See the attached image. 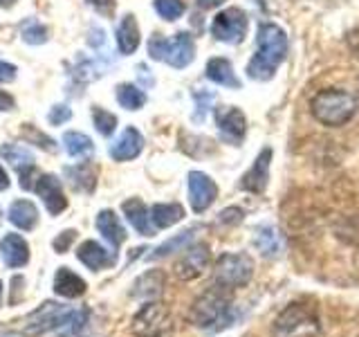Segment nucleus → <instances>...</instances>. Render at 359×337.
<instances>
[{
	"instance_id": "1",
	"label": "nucleus",
	"mask_w": 359,
	"mask_h": 337,
	"mask_svg": "<svg viewBox=\"0 0 359 337\" xmlns=\"http://www.w3.org/2000/svg\"><path fill=\"white\" fill-rule=\"evenodd\" d=\"M287 54V37L285 32L280 29L274 22H263L258 27V37H256V54L254 59L247 65V74L256 81H267L272 79L276 67L283 63Z\"/></svg>"
},
{
	"instance_id": "2",
	"label": "nucleus",
	"mask_w": 359,
	"mask_h": 337,
	"mask_svg": "<svg viewBox=\"0 0 359 337\" xmlns=\"http://www.w3.org/2000/svg\"><path fill=\"white\" fill-rule=\"evenodd\" d=\"M229 312H231L229 288L213 286L194 301V306L189 310V319L196 329L220 331L224 326H229Z\"/></svg>"
},
{
	"instance_id": "3",
	"label": "nucleus",
	"mask_w": 359,
	"mask_h": 337,
	"mask_svg": "<svg viewBox=\"0 0 359 337\" xmlns=\"http://www.w3.org/2000/svg\"><path fill=\"white\" fill-rule=\"evenodd\" d=\"M310 110H312V117L319 124L337 128L353 119V115L357 112V101L351 93H346V90L328 88L312 97Z\"/></svg>"
},
{
	"instance_id": "4",
	"label": "nucleus",
	"mask_w": 359,
	"mask_h": 337,
	"mask_svg": "<svg viewBox=\"0 0 359 337\" xmlns=\"http://www.w3.org/2000/svg\"><path fill=\"white\" fill-rule=\"evenodd\" d=\"M321 319L308 303L294 301L278 312L272 326V337H319Z\"/></svg>"
},
{
	"instance_id": "5",
	"label": "nucleus",
	"mask_w": 359,
	"mask_h": 337,
	"mask_svg": "<svg viewBox=\"0 0 359 337\" xmlns=\"http://www.w3.org/2000/svg\"><path fill=\"white\" fill-rule=\"evenodd\" d=\"M149 54L155 61H164L171 67L182 70L187 67L196 56V43L191 39V34L180 32L173 39H162V37H153L149 41Z\"/></svg>"
},
{
	"instance_id": "6",
	"label": "nucleus",
	"mask_w": 359,
	"mask_h": 337,
	"mask_svg": "<svg viewBox=\"0 0 359 337\" xmlns=\"http://www.w3.org/2000/svg\"><path fill=\"white\" fill-rule=\"evenodd\" d=\"M254 275V261L252 256L247 254H236L227 252L222 254L216 261V270H213V279H216V286L222 288H245L252 281Z\"/></svg>"
},
{
	"instance_id": "7",
	"label": "nucleus",
	"mask_w": 359,
	"mask_h": 337,
	"mask_svg": "<svg viewBox=\"0 0 359 337\" xmlns=\"http://www.w3.org/2000/svg\"><path fill=\"white\" fill-rule=\"evenodd\" d=\"M173 329L171 310L162 301H149L133 317L130 331L137 337H164Z\"/></svg>"
},
{
	"instance_id": "8",
	"label": "nucleus",
	"mask_w": 359,
	"mask_h": 337,
	"mask_svg": "<svg viewBox=\"0 0 359 337\" xmlns=\"http://www.w3.org/2000/svg\"><path fill=\"white\" fill-rule=\"evenodd\" d=\"M211 34L220 43H229V45L241 43L245 39V34H247L245 11L238 9V7H229V9L220 11V14L211 22Z\"/></svg>"
},
{
	"instance_id": "9",
	"label": "nucleus",
	"mask_w": 359,
	"mask_h": 337,
	"mask_svg": "<svg viewBox=\"0 0 359 337\" xmlns=\"http://www.w3.org/2000/svg\"><path fill=\"white\" fill-rule=\"evenodd\" d=\"M184 254L177 258V263H175V275L177 279H182V281H194L198 279L202 272L207 270L209 265V245L207 243H196V245H189L182 250Z\"/></svg>"
},
{
	"instance_id": "10",
	"label": "nucleus",
	"mask_w": 359,
	"mask_h": 337,
	"mask_svg": "<svg viewBox=\"0 0 359 337\" xmlns=\"http://www.w3.org/2000/svg\"><path fill=\"white\" fill-rule=\"evenodd\" d=\"M70 315V308L61 303L45 301L41 308H36L27 319V335H41L48 331H56L63 324V319Z\"/></svg>"
},
{
	"instance_id": "11",
	"label": "nucleus",
	"mask_w": 359,
	"mask_h": 337,
	"mask_svg": "<svg viewBox=\"0 0 359 337\" xmlns=\"http://www.w3.org/2000/svg\"><path fill=\"white\" fill-rule=\"evenodd\" d=\"M216 196H218V187L207 173H202V171L189 173V202H191V209L196 213L207 211L213 205Z\"/></svg>"
},
{
	"instance_id": "12",
	"label": "nucleus",
	"mask_w": 359,
	"mask_h": 337,
	"mask_svg": "<svg viewBox=\"0 0 359 337\" xmlns=\"http://www.w3.org/2000/svg\"><path fill=\"white\" fill-rule=\"evenodd\" d=\"M216 124L218 131L222 135V140H227L229 144H241L247 131V119L243 115V110L236 106H224L216 110Z\"/></svg>"
},
{
	"instance_id": "13",
	"label": "nucleus",
	"mask_w": 359,
	"mask_h": 337,
	"mask_svg": "<svg viewBox=\"0 0 359 337\" xmlns=\"http://www.w3.org/2000/svg\"><path fill=\"white\" fill-rule=\"evenodd\" d=\"M0 153H3L5 160L20 173V187L32 189L29 176L34 173V153L27 146H20V144H5L3 149H0Z\"/></svg>"
},
{
	"instance_id": "14",
	"label": "nucleus",
	"mask_w": 359,
	"mask_h": 337,
	"mask_svg": "<svg viewBox=\"0 0 359 337\" xmlns=\"http://www.w3.org/2000/svg\"><path fill=\"white\" fill-rule=\"evenodd\" d=\"M269 162H272V149H263L258 153L256 162L252 164V168L243 176V183L241 187L250 194H263L265 187H267V180H269Z\"/></svg>"
},
{
	"instance_id": "15",
	"label": "nucleus",
	"mask_w": 359,
	"mask_h": 337,
	"mask_svg": "<svg viewBox=\"0 0 359 337\" xmlns=\"http://www.w3.org/2000/svg\"><path fill=\"white\" fill-rule=\"evenodd\" d=\"M36 194L43 198L45 207H48V211L52 213V216H56V213H61L65 207H67V200L63 196V187H61V180L48 173V176H41L39 183H36Z\"/></svg>"
},
{
	"instance_id": "16",
	"label": "nucleus",
	"mask_w": 359,
	"mask_h": 337,
	"mask_svg": "<svg viewBox=\"0 0 359 337\" xmlns=\"http://www.w3.org/2000/svg\"><path fill=\"white\" fill-rule=\"evenodd\" d=\"M142 149H144L142 133L137 128H133V126H126L119 138L112 142L110 155H112V160L126 162V160H133V157H137L142 153Z\"/></svg>"
},
{
	"instance_id": "17",
	"label": "nucleus",
	"mask_w": 359,
	"mask_h": 337,
	"mask_svg": "<svg viewBox=\"0 0 359 337\" xmlns=\"http://www.w3.org/2000/svg\"><path fill=\"white\" fill-rule=\"evenodd\" d=\"M0 256L7 267H22L29 261V247L25 239L18 234H7L3 241H0Z\"/></svg>"
},
{
	"instance_id": "18",
	"label": "nucleus",
	"mask_w": 359,
	"mask_h": 337,
	"mask_svg": "<svg viewBox=\"0 0 359 337\" xmlns=\"http://www.w3.org/2000/svg\"><path fill=\"white\" fill-rule=\"evenodd\" d=\"M76 258L88 270H93V272H99V270L110 267L112 263H115V254L108 252L106 247H101L97 241H86L81 247H79Z\"/></svg>"
},
{
	"instance_id": "19",
	"label": "nucleus",
	"mask_w": 359,
	"mask_h": 337,
	"mask_svg": "<svg viewBox=\"0 0 359 337\" xmlns=\"http://www.w3.org/2000/svg\"><path fill=\"white\" fill-rule=\"evenodd\" d=\"M121 211H123V216H126V220L133 225L135 230H137V234H142V236H153L155 234V225L151 220V213H149V209H146V205L142 200H137V198L126 200V202H123Z\"/></svg>"
},
{
	"instance_id": "20",
	"label": "nucleus",
	"mask_w": 359,
	"mask_h": 337,
	"mask_svg": "<svg viewBox=\"0 0 359 337\" xmlns=\"http://www.w3.org/2000/svg\"><path fill=\"white\" fill-rule=\"evenodd\" d=\"M88 284L79 277L76 272H72L70 267H59V272L54 277V292L63 299H79L86 292Z\"/></svg>"
},
{
	"instance_id": "21",
	"label": "nucleus",
	"mask_w": 359,
	"mask_h": 337,
	"mask_svg": "<svg viewBox=\"0 0 359 337\" xmlns=\"http://www.w3.org/2000/svg\"><path fill=\"white\" fill-rule=\"evenodd\" d=\"M97 230H99V234L104 236V239L112 247H119L123 241H126V230H123V225L119 223L117 213L110 211V209L99 211V216H97Z\"/></svg>"
},
{
	"instance_id": "22",
	"label": "nucleus",
	"mask_w": 359,
	"mask_h": 337,
	"mask_svg": "<svg viewBox=\"0 0 359 337\" xmlns=\"http://www.w3.org/2000/svg\"><path fill=\"white\" fill-rule=\"evenodd\" d=\"M164 292V275L160 270H149L133 284L130 295L140 299H157Z\"/></svg>"
},
{
	"instance_id": "23",
	"label": "nucleus",
	"mask_w": 359,
	"mask_h": 337,
	"mask_svg": "<svg viewBox=\"0 0 359 337\" xmlns=\"http://www.w3.org/2000/svg\"><path fill=\"white\" fill-rule=\"evenodd\" d=\"M207 79H211V81L218 86H227L236 90L241 88V79L236 77L233 65L227 59H222V56H216V59H211L207 63Z\"/></svg>"
},
{
	"instance_id": "24",
	"label": "nucleus",
	"mask_w": 359,
	"mask_h": 337,
	"mask_svg": "<svg viewBox=\"0 0 359 337\" xmlns=\"http://www.w3.org/2000/svg\"><path fill=\"white\" fill-rule=\"evenodd\" d=\"M117 45H119V52L121 54H133L137 50L140 45V27H137V20H135L133 14H126L121 18L119 27H117Z\"/></svg>"
},
{
	"instance_id": "25",
	"label": "nucleus",
	"mask_w": 359,
	"mask_h": 337,
	"mask_svg": "<svg viewBox=\"0 0 359 337\" xmlns=\"http://www.w3.org/2000/svg\"><path fill=\"white\" fill-rule=\"evenodd\" d=\"M254 245L258 247V252H261L265 258H276L280 252H283L280 234L276 232V227H272V225H263V227H258Z\"/></svg>"
},
{
	"instance_id": "26",
	"label": "nucleus",
	"mask_w": 359,
	"mask_h": 337,
	"mask_svg": "<svg viewBox=\"0 0 359 337\" xmlns=\"http://www.w3.org/2000/svg\"><path fill=\"white\" fill-rule=\"evenodd\" d=\"M9 220L11 225H16L18 230H34L39 223V211L34 207V202L29 200H16L9 207Z\"/></svg>"
},
{
	"instance_id": "27",
	"label": "nucleus",
	"mask_w": 359,
	"mask_h": 337,
	"mask_svg": "<svg viewBox=\"0 0 359 337\" xmlns=\"http://www.w3.org/2000/svg\"><path fill=\"white\" fill-rule=\"evenodd\" d=\"M184 218V209L177 205V202H168V205H153L151 209V220L155 227H171V225L180 223Z\"/></svg>"
},
{
	"instance_id": "28",
	"label": "nucleus",
	"mask_w": 359,
	"mask_h": 337,
	"mask_svg": "<svg viewBox=\"0 0 359 337\" xmlns=\"http://www.w3.org/2000/svg\"><path fill=\"white\" fill-rule=\"evenodd\" d=\"M63 142H65V151L70 153L72 157H83V160H88V157L95 153L93 140H90L88 135H83V133H76V131L65 133Z\"/></svg>"
},
{
	"instance_id": "29",
	"label": "nucleus",
	"mask_w": 359,
	"mask_h": 337,
	"mask_svg": "<svg viewBox=\"0 0 359 337\" xmlns=\"http://www.w3.org/2000/svg\"><path fill=\"white\" fill-rule=\"evenodd\" d=\"M65 176L67 180H70V185L79 191H86V194H90V191L95 189L97 185V176L93 168H88V166H70V168H65Z\"/></svg>"
},
{
	"instance_id": "30",
	"label": "nucleus",
	"mask_w": 359,
	"mask_h": 337,
	"mask_svg": "<svg viewBox=\"0 0 359 337\" xmlns=\"http://www.w3.org/2000/svg\"><path fill=\"white\" fill-rule=\"evenodd\" d=\"M117 101H119V106L126 110H140L146 104V95L137 86L121 84V86H117Z\"/></svg>"
},
{
	"instance_id": "31",
	"label": "nucleus",
	"mask_w": 359,
	"mask_h": 337,
	"mask_svg": "<svg viewBox=\"0 0 359 337\" xmlns=\"http://www.w3.org/2000/svg\"><path fill=\"white\" fill-rule=\"evenodd\" d=\"M200 227H191V230H184V232H180L175 239H168L166 243H162L160 247L155 250V254H151V258H164L168 256L171 252H180V250H184V247L191 243V239H194V234L198 232Z\"/></svg>"
},
{
	"instance_id": "32",
	"label": "nucleus",
	"mask_w": 359,
	"mask_h": 337,
	"mask_svg": "<svg viewBox=\"0 0 359 337\" xmlns=\"http://www.w3.org/2000/svg\"><path fill=\"white\" fill-rule=\"evenodd\" d=\"M86 322H88V310H70V315L63 319L56 333H59V337H79L83 333Z\"/></svg>"
},
{
	"instance_id": "33",
	"label": "nucleus",
	"mask_w": 359,
	"mask_h": 337,
	"mask_svg": "<svg viewBox=\"0 0 359 337\" xmlns=\"http://www.w3.org/2000/svg\"><path fill=\"white\" fill-rule=\"evenodd\" d=\"M155 11L164 20H177L184 14V3L182 0H155Z\"/></svg>"
},
{
	"instance_id": "34",
	"label": "nucleus",
	"mask_w": 359,
	"mask_h": 337,
	"mask_svg": "<svg viewBox=\"0 0 359 337\" xmlns=\"http://www.w3.org/2000/svg\"><path fill=\"white\" fill-rule=\"evenodd\" d=\"M22 41L29 43V45H41L48 41V27L41 25L36 20H27L22 25Z\"/></svg>"
},
{
	"instance_id": "35",
	"label": "nucleus",
	"mask_w": 359,
	"mask_h": 337,
	"mask_svg": "<svg viewBox=\"0 0 359 337\" xmlns=\"http://www.w3.org/2000/svg\"><path fill=\"white\" fill-rule=\"evenodd\" d=\"M93 119H95V128L101 135H110L112 131H115V126H117V117L112 115V112L104 110V108H95Z\"/></svg>"
},
{
	"instance_id": "36",
	"label": "nucleus",
	"mask_w": 359,
	"mask_h": 337,
	"mask_svg": "<svg viewBox=\"0 0 359 337\" xmlns=\"http://www.w3.org/2000/svg\"><path fill=\"white\" fill-rule=\"evenodd\" d=\"M72 117V110L67 108V106H54L52 110H50V115H48V119H50V124L52 126H61V124H65L67 119Z\"/></svg>"
},
{
	"instance_id": "37",
	"label": "nucleus",
	"mask_w": 359,
	"mask_h": 337,
	"mask_svg": "<svg viewBox=\"0 0 359 337\" xmlns=\"http://www.w3.org/2000/svg\"><path fill=\"white\" fill-rule=\"evenodd\" d=\"M216 99V95L213 93H196V101H198V112H196V121H202L205 119V112L209 110V104Z\"/></svg>"
},
{
	"instance_id": "38",
	"label": "nucleus",
	"mask_w": 359,
	"mask_h": 337,
	"mask_svg": "<svg viewBox=\"0 0 359 337\" xmlns=\"http://www.w3.org/2000/svg\"><path fill=\"white\" fill-rule=\"evenodd\" d=\"M76 239V232L74 230H67V232H63L61 236H56V241H54V250L59 252V254H63L67 247L72 245V241Z\"/></svg>"
},
{
	"instance_id": "39",
	"label": "nucleus",
	"mask_w": 359,
	"mask_h": 337,
	"mask_svg": "<svg viewBox=\"0 0 359 337\" xmlns=\"http://www.w3.org/2000/svg\"><path fill=\"white\" fill-rule=\"evenodd\" d=\"M243 220V209L238 207H229L220 211V223H227V225H238Z\"/></svg>"
},
{
	"instance_id": "40",
	"label": "nucleus",
	"mask_w": 359,
	"mask_h": 337,
	"mask_svg": "<svg viewBox=\"0 0 359 337\" xmlns=\"http://www.w3.org/2000/svg\"><path fill=\"white\" fill-rule=\"evenodd\" d=\"M88 5L95 11H99L101 16H110L112 7H115V0H88Z\"/></svg>"
},
{
	"instance_id": "41",
	"label": "nucleus",
	"mask_w": 359,
	"mask_h": 337,
	"mask_svg": "<svg viewBox=\"0 0 359 337\" xmlns=\"http://www.w3.org/2000/svg\"><path fill=\"white\" fill-rule=\"evenodd\" d=\"M16 79V67L11 63L0 61V84H7V81H14Z\"/></svg>"
},
{
	"instance_id": "42",
	"label": "nucleus",
	"mask_w": 359,
	"mask_h": 337,
	"mask_svg": "<svg viewBox=\"0 0 359 337\" xmlns=\"http://www.w3.org/2000/svg\"><path fill=\"white\" fill-rule=\"evenodd\" d=\"M11 108H14V97H9L7 93H3V90H0V112L11 110Z\"/></svg>"
},
{
	"instance_id": "43",
	"label": "nucleus",
	"mask_w": 359,
	"mask_h": 337,
	"mask_svg": "<svg viewBox=\"0 0 359 337\" xmlns=\"http://www.w3.org/2000/svg\"><path fill=\"white\" fill-rule=\"evenodd\" d=\"M224 0H198V5L202 9H213V7H220Z\"/></svg>"
},
{
	"instance_id": "44",
	"label": "nucleus",
	"mask_w": 359,
	"mask_h": 337,
	"mask_svg": "<svg viewBox=\"0 0 359 337\" xmlns=\"http://www.w3.org/2000/svg\"><path fill=\"white\" fill-rule=\"evenodd\" d=\"M9 187V176L5 173V168L0 166V191H5Z\"/></svg>"
},
{
	"instance_id": "45",
	"label": "nucleus",
	"mask_w": 359,
	"mask_h": 337,
	"mask_svg": "<svg viewBox=\"0 0 359 337\" xmlns=\"http://www.w3.org/2000/svg\"><path fill=\"white\" fill-rule=\"evenodd\" d=\"M0 337H20V335H16V333H0Z\"/></svg>"
},
{
	"instance_id": "46",
	"label": "nucleus",
	"mask_w": 359,
	"mask_h": 337,
	"mask_svg": "<svg viewBox=\"0 0 359 337\" xmlns=\"http://www.w3.org/2000/svg\"><path fill=\"white\" fill-rule=\"evenodd\" d=\"M0 303H3V281H0Z\"/></svg>"
}]
</instances>
